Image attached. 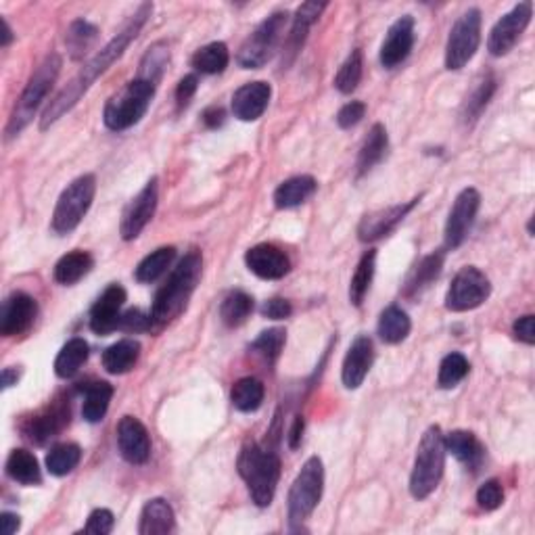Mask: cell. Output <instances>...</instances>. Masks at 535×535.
I'll use <instances>...</instances> for the list:
<instances>
[{"label":"cell","instance_id":"obj_1","mask_svg":"<svg viewBox=\"0 0 535 535\" xmlns=\"http://www.w3.org/2000/svg\"><path fill=\"white\" fill-rule=\"evenodd\" d=\"M151 13H153L151 3H142L139 9L134 11V15L126 21V26L121 27L116 36H113L109 45L103 46L101 51L92 57L87 66L71 77L67 87L63 88L51 103H48L45 113H42L40 130H46L48 126H53L55 121H59L67 111L74 109L77 101H80V98L90 90L92 84L98 80V76H103L105 71L126 53V48L130 46V42L140 34L142 26L147 24V19L151 17Z\"/></svg>","mask_w":535,"mask_h":535},{"label":"cell","instance_id":"obj_2","mask_svg":"<svg viewBox=\"0 0 535 535\" xmlns=\"http://www.w3.org/2000/svg\"><path fill=\"white\" fill-rule=\"evenodd\" d=\"M203 274V255L199 252H189L178 262L174 273L170 274L166 284L157 291L151 305V323L163 326L180 316L189 305V299L195 293L199 281Z\"/></svg>","mask_w":535,"mask_h":535},{"label":"cell","instance_id":"obj_3","mask_svg":"<svg viewBox=\"0 0 535 535\" xmlns=\"http://www.w3.org/2000/svg\"><path fill=\"white\" fill-rule=\"evenodd\" d=\"M237 467L242 481L247 483L252 500L262 509L273 504L276 485L281 479V458H278V454L258 444H249L242 448Z\"/></svg>","mask_w":535,"mask_h":535},{"label":"cell","instance_id":"obj_4","mask_svg":"<svg viewBox=\"0 0 535 535\" xmlns=\"http://www.w3.org/2000/svg\"><path fill=\"white\" fill-rule=\"evenodd\" d=\"M63 67V59L57 53H48L36 71L32 74L30 80H27L24 92H21L19 101L13 109L9 124H6V139L17 137V134L24 130V128L30 124L36 111L40 109V105L46 101L48 92H51L53 84L59 77V71Z\"/></svg>","mask_w":535,"mask_h":535},{"label":"cell","instance_id":"obj_5","mask_svg":"<svg viewBox=\"0 0 535 535\" xmlns=\"http://www.w3.org/2000/svg\"><path fill=\"white\" fill-rule=\"evenodd\" d=\"M446 441L439 427H429L420 439L415 468L410 475V494L417 500L429 498L444 477L446 468Z\"/></svg>","mask_w":535,"mask_h":535},{"label":"cell","instance_id":"obj_6","mask_svg":"<svg viewBox=\"0 0 535 535\" xmlns=\"http://www.w3.org/2000/svg\"><path fill=\"white\" fill-rule=\"evenodd\" d=\"M157 84L145 77H134L128 82L118 95H113L105 105L103 121L113 132H124L128 128L137 126L145 118V113L155 97Z\"/></svg>","mask_w":535,"mask_h":535},{"label":"cell","instance_id":"obj_7","mask_svg":"<svg viewBox=\"0 0 535 535\" xmlns=\"http://www.w3.org/2000/svg\"><path fill=\"white\" fill-rule=\"evenodd\" d=\"M289 13L278 11L266 17L255 27L253 34L242 42L237 61L242 69H260L273 59L274 53L281 46L284 38V27H287Z\"/></svg>","mask_w":535,"mask_h":535},{"label":"cell","instance_id":"obj_8","mask_svg":"<svg viewBox=\"0 0 535 535\" xmlns=\"http://www.w3.org/2000/svg\"><path fill=\"white\" fill-rule=\"evenodd\" d=\"M97 192V178L95 174H84L76 178L74 182L67 184V189L61 192L59 201L53 211V231L57 234H69L76 231L87 216Z\"/></svg>","mask_w":535,"mask_h":535},{"label":"cell","instance_id":"obj_9","mask_svg":"<svg viewBox=\"0 0 535 535\" xmlns=\"http://www.w3.org/2000/svg\"><path fill=\"white\" fill-rule=\"evenodd\" d=\"M324 489V467L318 456L305 460L299 470L293 485L289 489V520L291 525H299L308 519L323 498Z\"/></svg>","mask_w":535,"mask_h":535},{"label":"cell","instance_id":"obj_10","mask_svg":"<svg viewBox=\"0 0 535 535\" xmlns=\"http://www.w3.org/2000/svg\"><path fill=\"white\" fill-rule=\"evenodd\" d=\"M481 42V11L468 9L449 30L446 45V67L458 71L473 59Z\"/></svg>","mask_w":535,"mask_h":535},{"label":"cell","instance_id":"obj_11","mask_svg":"<svg viewBox=\"0 0 535 535\" xmlns=\"http://www.w3.org/2000/svg\"><path fill=\"white\" fill-rule=\"evenodd\" d=\"M491 283L479 268L465 266L454 276L446 293V308L449 312H470L488 302Z\"/></svg>","mask_w":535,"mask_h":535},{"label":"cell","instance_id":"obj_12","mask_svg":"<svg viewBox=\"0 0 535 535\" xmlns=\"http://www.w3.org/2000/svg\"><path fill=\"white\" fill-rule=\"evenodd\" d=\"M533 15V5L530 0L525 3H519L515 9L498 21V24L491 27L489 38H488V51L494 57H504L509 55L515 45L519 42L520 36L527 30Z\"/></svg>","mask_w":535,"mask_h":535},{"label":"cell","instance_id":"obj_13","mask_svg":"<svg viewBox=\"0 0 535 535\" xmlns=\"http://www.w3.org/2000/svg\"><path fill=\"white\" fill-rule=\"evenodd\" d=\"M481 208V195L477 189H465L456 197L449 211L448 222H446V247L448 249H458L465 239L468 237L470 228L477 218V211Z\"/></svg>","mask_w":535,"mask_h":535},{"label":"cell","instance_id":"obj_14","mask_svg":"<svg viewBox=\"0 0 535 535\" xmlns=\"http://www.w3.org/2000/svg\"><path fill=\"white\" fill-rule=\"evenodd\" d=\"M69 423V404L63 402V399H55L53 404H48L46 408L36 412L34 417L26 418L21 423V431H24V437L30 439L32 444L42 446L46 444L48 439H53L66 429Z\"/></svg>","mask_w":535,"mask_h":535},{"label":"cell","instance_id":"obj_15","mask_svg":"<svg viewBox=\"0 0 535 535\" xmlns=\"http://www.w3.org/2000/svg\"><path fill=\"white\" fill-rule=\"evenodd\" d=\"M157 210V178H151L137 197L126 205L121 216L119 234L124 241H134L151 222Z\"/></svg>","mask_w":535,"mask_h":535},{"label":"cell","instance_id":"obj_16","mask_svg":"<svg viewBox=\"0 0 535 535\" xmlns=\"http://www.w3.org/2000/svg\"><path fill=\"white\" fill-rule=\"evenodd\" d=\"M415 46V19L410 15L399 17L385 36L379 61L385 69H394L408 59Z\"/></svg>","mask_w":535,"mask_h":535},{"label":"cell","instance_id":"obj_17","mask_svg":"<svg viewBox=\"0 0 535 535\" xmlns=\"http://www.w3.org/2000/svg\"><path fill=\"white\" fill-rule=\"evenodd\" d=\"M38 305L36 299L27 293L15 291L5 299L3 310H0V334L3 337H17L24 334L34 324Z\"/></svg>","mask_w":535,"mask_h":535},{"label":"cell","instance_id":"obj_18","mask_svg":"<svg viewBox=\"0 0 535 535\" xmlns=\"http://www.w3.org/2000/svg\"><path fill=\"white\" fill-rule=\"evenodd\" d=\"M420 203V197L412 199L408 203L402 205H391L387 210H379L373 213H366L362 218L358 226V237L362 242H375L383 237H387L389 232H394L396 228L404 222V218L417 208Z\"/></svg>","mask_w":535,"mask_h":535},{"label":"cell","instance_id":"obj_19","mask_svg":"<svg viewBox=\"0 0 535 535\" xmlns=\"http://www.w3.org/2000/svg\"><path fill=\"white\" fill-rule=\"evenodd\" d=\"M118 448L130 465H145L151 458V437L147 427L134 417H124L118 425Z\"/></svg>","mask_w":535,"mask_h":535},{"label":"cell","instance_id":"obj_20","mask_svg":"<svg viewBox=\"0 0 535 535\" xmlns=\"http://www.w3.org/2000/svg\"><path fill=\"white\" fill-rule=\"evenodd\" d=\"M126 304V289L119 283L109 284L90 310V328L97 334H109L119 328L121 308Z\"/></svg>","mask_w":535,"mask_h":535},{"label":"cell","instance_id":"obj_21","mask_svg":"<svg viewBox=\"0 0 535 535\" xmlns=\"http://www.w3.org/2000/svg\"><path fill=\"white\" fill-rule=\"evenodd\" d=\"M375 362V345L373 339L368 334H360V337L354 339V344L349 345L344 368H341V381L347 389H358L360 385L366 379L370 368H373Z\"/></svg>","mask_w":535,"mask_h":535},{"label":"cell","instance_id":"obj_22","mask_svg":"<svg viewBox=\"0 0 535 535\" xmlns=\"http://www.w3.org/2000/svg\"><path fill=\"white\" fill-rule=\"evenodd\" d=\"M245 263L262 281H278V278L287 276L291 270L287 253L270 242H262V245L249 249L245 253Z\"/></svg>","mask_w":535,"mask_h":535},{"label":"cell","instance_id":"obj_23","mask_svg":"<svg viewBox=\"0 0 535 535\" xmlns=\"http://www.w3.org/2000/svg\"><path fill=\"white\" fill-rule=\"evenodd\" d=\"M273 88L268 82H249L232 95V113L241 121H255L268 109Z\"/></svg>","mask_w":535,"mask_h":535},{"label":"cell","instance_id":"obj_24","mask_svg":"<svg viewBox=\"0 0 535 535\" xmlns=\"http://www.w3.org/2000/svg\"><path fill=\"white\" fill-rule=\"evenodd\" d=\"M324 9H326V3H304L302 6H299L293 17V26H291L287 40H284V55H287L284 66L293 63L297 53L302 51L305 38H308L310 27L316 24L320 13H323Z\"/></svg>","mask_w":535,"mask_h":535},{"label":"cell","instance_id":"obj_25","mask_svg":"<svg viewBox=\"0 0 535 535\" xmlns=\"http://www.w3.org/2000/svg\"><path fill=\"white\" fill-rule=\"evenodd\" d=\"M176 527V517L172 506H170L163 498H153L145 504L140 512V535H166L172 533Z\"/></svg>","mask_w":535,"mask_h":535},{"label":"cell","instance_id":"obj_26","mask_svg":"<svg viewBox=\"0 0 535 535\" xmlns=\"http://www.w3.org/2000/svg\"><path fill=\"white\" fill-rule=\"evenodd\" d=\"M318 182L314 176H293L284 180L281 187L274 190V205L278 210H291L308 201V199L316 192Z\"/></svg>","mask_w":535,"mask_h":535},{"label":"cell","instance_id":"obj_27","mask_svg":"<svg viewBox=\"0 0 535 535\" xmlns=\"http://www.w3.org/2000/svg\"><path fill=\"white\" fill-rule=\"evenodd\" d=\"M444 260H446L444 252H435L431 255H425V258L418 262V266L412 270L410 276L406 278L404 295L417 297V295L423 293L425 289H429V284L441 274Z\"/></svg>","mask_w":535,"mask_h":535},{"label":"cell","instance_id":"obj_28","mask_svg":"<svg viewBox=\"0 0 535 535\" xmlns=\"http://www.w3.org/2000/svg\"><path fill=\"white\" fill-rule=\"evenodd\" d=\"M140 344L134 339H121L103 352V368L109 375H126L137 366Z\"/></svg>","mask_w":535,"mask_h":535},{"label":"cell","instance_id":"obj_29","mask_svg":"<svg viewBox=\"0 0 535 535\" xmlns=\"http://www.w3.org/2000/svg\"><path fill=\"white\" fill-rule=\"evenodd\" d=\"M446 441V452L454 456L456 460L462 462L470 468H477L483 460V448L479 441H477L475 433L470 431H452L444 435Z\"/></svg>","mask_w":535,"mask_h":535},{"label":"cell","instance_id":"obj_30","mask_svg":"<svg viewBox=\"0 0 535 535\" xmlns=\"http://www.w3.org/2000/svg\"><path fill=\"white\" fill-rule=\"evenodd\" d=\"M88 355H90V349L87 341H84L82 337L69 339L67 344L61 347V352L57 354L55 375L59 376V379H71V376L80 373V368L87 364Z\"/></svg>","mask_w":535,"mask_h":535},{"label":"cell","instance_id":"obj_31","mask_svg":"<svg viewBox=\"0 0 535 535\" xmlns=\"http://www.w3.org/2000/svg\"><path fill=\"white\" fill-rule=\"evenodd\" d=\"M387 149H389V137H387V130H385L383 124H375L370 128L366 140H364V145L360 149V155H358V174L364 176L368 174L370 170H373L376 163L383 161V157L387 155Z\"/></svg>","mask_w":535,"mask_h":535},{"label":"cell","instance_id":"obj_32","mask_svg":"<svg viewBox=\"0 0 535 535\" xmlns=\"http://www.w3.org/2000/svg\"><path fill=\"white\" fill-rule=\"evenodd\" d=\"M92 268H95V260H92V255L88 252H80V249H77V252L63 255V258L57 262L55 281L69 287V284L80 283Z\"/></svg>","mask_w":535,"mask_h":535},{"label":"cell","instance_id":"obj_33","mask_svg":"<svg viewBox=\"0 0 535 535\" xmlns=\"http://www.w3.org/2000/svg\"><path fill=\"white\" fill-rule=\"evenodd\" d=\"M6 475L21 485H40L42 470L38 460L27 449H13L6 458Z\"/></svg>","mask_w":535,"mask_h":535},{"label":"cell","instance_id":"obj_34","mask_svg":"<svg viewBox=\"0 0 535 535\" xmlns=\"http://www.w3.org/2000/svg\"><path fill=\"white\" fill-rule=\"evenodd\" d=\"M410 316L397 305H389L381 312L379 318V337L389 345H397L410 334Z\"/></svg>","mask_w":535,"mask_h":535},{"label":"cell","instance_id":"obj_35","mask_svg":"<svg viewBox=\"0 0 535 535\" xmlns=\"http://www.w3.org/2000/svg\"><path fill=\"white\" fill-rule=\"evenodd\" d=\"M113 397V387L107 381H95L87 387L84 394V406H82V417L88 423H101L105 418L107 410H109Z\"/></svg>","mask_w":535,"mask_h":535},{"label":"cell","instance_id":"obj_36","mask_svg":"<svg viewBox=\"0 0 535 535\" xmlns=\"http://www.w3.org/2000/svg\"><path fill=\"white\" fill-rule=\"evenodd\" d=\"M263 396H266L263 383L255 376H245L232 385L231 402L239 412H255L262 406Z\"/></svg>","mask_w":535,"mask_h":535},{"label":"cell","instance_id":"obj_37","mask_svg":"<svg viewBox=\"0 0 535 535\" xmlns=\"http://www.w3.org/2000/svg\"><path fill=\"white\" fill-rule=\"evenodd\" d=\"M375 268H376V252L375 249H368V252L362 255L358 268H355V273L352 276V283H349V302H352V305H355V308H360V305L364 304V297L368 295V289L375 278Z\"/></svg>","mask_w":535,"mask_h":535},{"label":"cell","instance_id":"obj_38","mask_svg":"<svg viewBox=\"0 0 535 535\" xmlns=\"http://www.w3.org/2000/svg\"><path fill=\"white\" fill-rule=\"evenodd\" d=\"M192 67L201 74H222L231 63V53H228V46L224 42H211V45H205L199 48V51L192 55Z\"/></svg>","mask_w":535,"mask_h":535},{"label":"cell","instance_id":"obj_39","mask_svg":"<svg viewBox=\"0 0 535 535\" xmlns=\"http://www.w3.org/2000/svg\"><path fill=\"white\" fill-rule=\"evenodd\" d=\"M176 258V249L174 247H159L155 249L153 253H149L145 260H142L137 266V281L142 284L155 283L157 278H161L168 273V268L172 266V262Z\"/></svg>","mask_w":535,"mask_h":535},{"label":"cell","instance_id":"obj_40","mask_svg":"<svg viewBox=\"0 0 535 535\" xmlns=\"http://www.w3.org/2000/svg\"><path fill=\"white\" fill-rule=\"evenodd\" d=\"M253 312V297L247 295L245 291H232L224 297L220 305V316L226 326H241Z\"/></svg>","mask_w":535,"mask_h":535},{"label":"cell","instance_id":"obj_41","mask_svg":"<svg viewBox=\"0 0 535 535\" xmlns=\"http://www.w3.org/2000/svg\"><path fill=\"white\" fill-rule=\"evenodd\" d=\"M97 38V26H92L84 19H76L66 34V45L71 53V59H82V57L90 51L92 45H95Z\"/></svg>","mask_w":535,"mask_h":535},{"label":"cell","instance_id":"obj_42","mask_svg":"<svg viewBox=\"0 0 535 535\" xmlns=\"http://www.w3.org/2000/svg\"><path fill=\"white\" fill-rule=\"evenodd\" d=\"M82 460V449L77 444H59L46 454V470L55 477H66Z\"/></svg>","mask_w":535,"mask_h":535},{"label":"cell","instance_id":"obj_43","mask_svg":"<svg viewBox=\"0 0 535 535\" xmlns=\"http://www.w3.org/2000/svg\"><path fill=\"white\" fill-rule=\"evenodd\" d=\"M496 92V77L494 76H483L481 82H477L475 90L470 92L465 107H462V119L465 124H473V121L481 116L485 107H488L489 98Z\"/></svg>","mask_w":535,"mask_h":535},{"label":"cell","instance_id":"obj_44","mask_svg":"<svg viewBox=\"0 0 535 535\" xmlns=\"http://www.w3.org/2000/svg\"><path fill=\"white\" fill-rule=\"evenodd\" d=\"M170 61V48L166 42H155L153 46L147 48L145 57H142L140 67H139V77H145V80H151L159 84L163 69H166Z\"/></svg>","mask_w":535,"mask_h":535},{"label":"cell","instance_id":"obj_45","mask_svg":"<svg viewBox=\"0 0 535 535\" xmlns=\"http://www.w3.org/2000/svg\"><path fill=\"white\" fill-rule=\"evenodd\" d=\"M362 71H364V61H362V51L355 48L352 55L347 57L344 66L339 67L337 76H334V88H337L341 95H352V92L358 88L362 82Z\"/></svg>","mask_w":535,"mask_h":535},{"label":"cell","instance_id":"obj_46","mask_svg":"<svg viewBox=\"0 0 535 535\" xmlns=\"http://www.w3.org/2000/svg\"><path fill=\"white\" fill-rule=\"evenodd\" d=\"M468 360L465 355L458 352L448 354L444 360L439 364V375H437V383L441 389H452L456 385L465 381V376L468 375Z\"/></svg>","mask_w":535,"mask_h":535},{"label":"cell","instance_id":"obj_47","mask_svg":"<svg viewBox=\"0 0 535 535\" xmlns=\"http://www.w3.org/2000/svg\"><path fill=\"white\" fill-rule=\"evenodd\" d=\"M284 341H287V333H284V328H268V331H263L260 337L253 341L252 349L258 355H262L268 364H274L283 352Z\"/></svg>","mask_w":535,"mask_h":535},{"label":"cell","instance_id":"obj_48","mask_svg":"<svg viewBox=\"0 0 535 535\" xmlns=\"http://www.w3.org/2000/svg\"><path fill=\"white\" fill-rule=\"evenodd\" d=\"M477 502L483 510H496L500 509L502 502H504V489H502V483L498 479H489L485 481L479 489H477Z\"/></svg>","mask_w":535,"mask_h":535},{"label":"cell","instance_id":"obj_49","mask_svg":"<svg viewBox=\"0 0 535 535\" xmlns=\"http://www.w3.org/2000/svg\"><path fill=\"white\" fill-rule=\"evenodd\" d=\"M113 525H116V519H113V512L107 509H97L88 517V523L84 527V533L92 535H109L113 531Z\"/></svg>","mask_w":535,"mask_h":535},{"label":"cell","instance_id":"obj_50","mask_svg":"<svg viewBox=\"0 0 535 535\" xmlns=\"http://www.w3.org/2000/svg\"><path fill=\"white\" fill-rule=\"evenodd\" d=\"M364 116H366V105L362 101H352L339 109L337 124L339 128H344V130H349V128L358 126Z\"/></svg>","mask_w":535,"mask_h":535},{"label":"cell","instance_id":"obj_51","mask_svg":"<svg viewBox=\"0 0 535 535\" xmlns=\"http://www.w3.org/2000/svg\"><path fill=\"white\" fill-rule=\"evenodd\" d=\"M262 314L270 320H284V318H289L291 314H293V305H291L289 299L273 297L262 305Z\"/></svg>","mask_w":535,"mask_h":535},{"label":"cell","instance_id":"obj_52","mask_svg":"<svg viewBox=\"0 0 535 535\" xmlns=\"http://www.w3.org/2000/svg\"><path fill=\"white\" fill-rule=\"evenodd\" d=\"M153 326L151 316H145L140 310H130L126 312L124 316L119 320V328H124L128 333H140V331H149Z\"/></svg>","mask_w":535,"mask_h":535},{"label":"cell","instance_id":"obj_53","mask_svg":"<svg viewBox=\"0 0 535 535\" xmlns=\"http://www.w3.org/2000/svg\"><path fill=\"white\" fill-rule=\"evenodd\" d=\"M199 88V77L195 74L184 76L176 87V103L178 107H187L190 103V98L195 97V92Z\"/></svg>","mask_w":535,"mask_h":535},{"label":"cell","instance_id":"obj_54","mask_svg":"<svg viewBox=\"0 0 535 535\" xmlns=\"http://www.w3.org/2000/svg\"><path fill=\"white\" fill-rule=\"evenodd\" d=\"M512 333H515V337L519 341H523L525 345H533L535 344V318L531 316V314L519 318L517 323L512 324Z\"/></svg>","mask_w":535,"mask_h":535},{"label":"cell","instance_id":"obj_55","mask_svg":"<svg viewBox=\"0 0 535 535\" xmlns=\"http://www.w3.org/2000/svg\"><path fill=\"white\" fill-rule=\"evenodd\" d=\"M226 121V113L222 107L213 105V107H208V109L203 111V124L210 128V130H216V128H220Z\"/></svg>","mask_w":535,"mask_h":535},{"label":"cell","instance_id":"obj_56","mask_svg":"<svg viewBox=\"0 0 535 535\" xmlns=\"http://www.w3.org/2000/svg\"><path fill=\"white\" fill-rule=\"evenodd\" d=\"M304 417H295L293 425H291V431H289V448L291 449H297L302 446V437H304Z\"/></svg>","mask_w":535,"mask_h":535},{"label":"cell","instance_id":"obj_57","mask_svg":"<svg viewBox=\"0 0 535 535\" xmlns=\"http://www.w3.org/2000/svg\"><path fill=\"white\" fill-rule=\"evenodd\" d=\"M0 520H3V533L5 535L17 533V530L21 527L19 517L13 515V512H3V515H0Z\"/></svg>","mask_w":535,"mask_h":535},{"label":"cell","instance_id":"obj_58","mask_svg":"<svg viewBox=\"0 0 535 535\" xmlns=\"http://www.w3.org/2000/svg\"><path fill=\"white\" fill-rule=\"evenodd\" d=\"M19 381V370L17 368H5L3 370V389H9Z\"/></svg>","mask_w":535,"mask_h":535},{"label":"cell","instance_id":"obj_59","mask_svg":"<svg viewBox=\"0 0 535 535\" xmlns=\"http://www.w3.org/2000/svg\"><path fill=\"white\" fill-rule=\"evenodd\" d=\"M0 24H3V40H0V46H9L13 42V30L9 26V21H6L5 17L0 19Z\"/></svg>","mask_w":535,"mask_h":535}]
</instances>
